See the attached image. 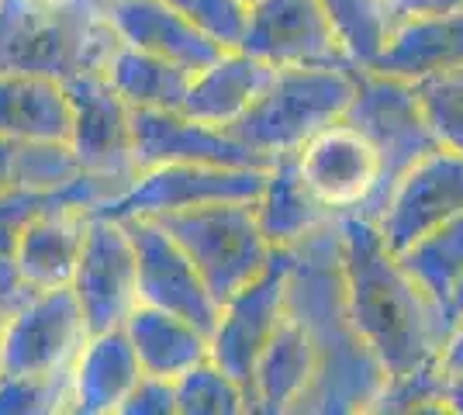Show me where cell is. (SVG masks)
Listing matches in <instances>:
<instances>
[{"mask_svg": "<svg viewBox=\"0 0 463 415\" xmlns=\"http://www.w3.org/2000/svg\"><path fill=\"white\" fill-rule=\"evenodd\" d=\"M318 4L332 21L349 60L364 70L381 56V49L402 21L387 0H318Z\"/></svg>", "mask_w": 463, "mask_h": 415, "instance_id": "obj_29", "label": "cell"}, {"mask_svg": "<svg viewBox=\"0 0 463 415\" xmlns=\"http://www.w3.org/2000/svg\"><path fill=\"white\" fill-rule=\"evenodd\" d=\"M449 308H453L457 316H463V280L457 284V291H453V297H449Z\"/></svg>", "mask_w": 463, "mask_h": 415, "instance_id": "obj_41", "label": "cell"}, {"mask_svg": "<svg viewBox=\"0 0 463 415\" xmlns=\"http://www.w3.org/2000/svg\"><path fill=\"white\" fill-rule=\"evenodd\" d=\"M343 274L356 333L391 374L439 363L457 312L436 301L384 246L377 225L343 215Z\"/></svg>", "mask_w": 463, "mask_h": 415, "instance_id": "obj_2", "label": "cell"}, {"mask_svg": "<svg viewBox=\"0 0 463 415\" xmlns=\"http://www.w3.org/2000/svg\"><path fill=\"white\" fill-rule=\"evenodd\" d=\"M73 295L90 336L121 329L138 308V259L125 222L87 215V232L73 270Z\"/></svg>", "mask_w": 463, "mask_h": 415, "instance_id": "obj_10", "label": "cell"}, {"mask_svg": "<svg viewBox=\"0 0 463 415\" xmlns=\"http://www.w3.org/2000/svg\"><path fill=\"white\" fill-rule=\"evenodd\" d=\"M311 377H315V350H311L305 329L284 312L267 350L260 356V363H256L250 412H294L301 395L308 391Z\"/></svg>", "mask_w": 463, "mask_h": 415, "instance_id": "obj_25", "label": "cell"}, {"mask_svg": "<svg viewBox=\"0 0 463 415\" xmlns=\"http://www.w3.org/2000/svg\"><path fill=\"white\" fill-rule=\"evenodd\" d=\"M121 329L136 350L142 374L180 381L187 371H194L197 363H204L212 356L208 333H201L197 325L184 322L180 316H170L163 308H153V305H138Z\"/></svg>", "mask_w": 463, "mask_h": 415, "instance_id": "obj_24", "label": "cell"}, {"mask_svg": "<svg viewBox=\"0 0 463 415\" xmlns=\"http://www.w3.org/2000/svg\"><path fill=\"white\" fill-rule=\"evenodd\" d=\"M77 156L70 142H18L14 153V180L24 187H62L73 177H80Z\"/></svg>", "mask_w": 463, "mask_h": 415, "instance_id": "obj_34", "label": "cell"}, {"mask_svg": "<svg viewBox=\"0 0 463 415\" xmlns=\"http://www.w3.org/2000/svg\"><path fill=\"white\" fill-rule=\"evenodd\" d=\"M463 66V4L398 21L381 56L367 70L398 80H422Z\"/></svg>", "mask_w": 463, "mask_h": 415, "instance_id": "obj_19", "label": "cell"}, {"mask_svg": "<svg viewBox=\"0 0 463 415\" xmlns=\"http://www.w3.org/2000/svg\"><path fill=\"white\" fill-rule=\"evenodd\" d=\"M73 374H0V415L70 412Z\"/></svg>", "mask_w": 463, "mask_h": 415, "instance_id": "obj_32", "label": "cell"}, {"mask_svg": "<svg viewBox=\"0 0 463 415\" xmlns=\"http://www.w3.org/2000/svg\"><path fill=\"white\" fill-rule=\"evenodd\" d=\"M176 412V384L166 377L142 374L128 398L121 401L118 415H174Z\"/></svg>", "mask_w": 463, "mask_h": 415, "instance_id": "obj_36", "label": "cell"}, {"mask_svg": "<svg viewBox=\"0 0 463 415\" xmlns=\"http://www.w3.org/2000/svg\"><path fill=\"white\" fill-rule=\"evenodd\" d=\"M239 49L270 66H328V70L356 66L318 0L250 4V21Z\"/></svg>", "mask_w": 463, "mask_h": 415, "instance_id": "obj_13", "label": "cell"}, {"mask_svg": "<svg viewBox=\"0 0 463 415\" xmlns=\"http://www.w3.org/2000/svg\"><path fill=\"white\" fill-rule=\"evenodd\" d=\"M142 377L138 356L125 329L94 333L80 350L73 367V415H108L121 409V401Z\"/></svg>", "mask_w": 463, "mask_h": 415, "instance_id": "obj_22", "label": "cell"}, {"mask_svg": "<svg viewBox=\"0 0 463 415\" xmlns=\"http://www.w3.org/2000/svg\"><path fill=\"white\" fill-rule=\"evenodd\" d=\"M121 35L94 4L0 0V73L70 80L104 73Z\"/></svg>", "mask_w": 463, "mask_h": 415, "instance_id": "obj_3", "label": "cell"}, {"mask_svg": "<svg viewBox=\"0 0 463 415\" xmlns=\"http://www.w3.org/2000/svg\"><path fill=\"white\" fill-rule=\"evenodd\" d=\"M132 149H136L138 174L163 163L252 166V170L273 166L270 159H263L246 142H239L229 128H214V125L187 118L184 111H163V108H132Z\"/></svg>", "mask_w": 463, "mask_h": 415, "instance_id": "obj_16", "label": "cell"}, {"mask_svg": "<svg viewBox=\"0 0 463 415\" xmlns=\"http://www.w3.org/2000/svg\"><path fill=\"white\" fill-rule=\"evenodd\" d=\"M288 263L290 250L288 246H277L270 267L222 305V316H218V325H214L212 333V363H218L242 388L246 409H250L256 363H260V356L267 350L277 322L284 318Z\"/></svg>", "mask_w": 463, "mask_h": 415, "instance_id": "obj_12", "label": "cell"}, {"mask_svg": "<svg viewBox=\"0 0 463 415\" xmlns=\"http://www.w3.org/2000/svg\"><path fill=\"white\" fill-rule=\"evenodd\" d=\"M166 4L191 24H197L222 49H239L246 21H250V4L246 0H166Z\"/></svg>", "mask_w": 463, "mask_h": 415, "instance_id": "obj_35", "label": "cell"}, {"mask_svg": "<svg viewBox=\"0 0 463 415\" xmlns=\"http://www.w3.org/2000/svg\"><path fill=\"white\" fill-rule=\"evenodd\" d=\"M343 118H349L370 138V146L377 149V159H381L377 187L367 204L356 212L367 222H377L394 184L422 156L436 153L439 138L425 121L411 80L384 77V73H373L364 66H356V94L349 100Z\"/></svg>", "mask_w": 463, "mask_h": 415, "instance_id": "obj_6", "label": "cell"}, {"mask_svg": "<svg viewBox=\"0 0 463 415\" xmlns=\"http://www.w3.org/2000/svg\"><path fill=\"white\" fill-rule=\"evenodd\" d=\"M176 384V412L180 415H242L246 395L242 388L232 381L212 356L204 363H197L194 371L174 381Z\"/></svg>", "mask_w": 463, "mask_h": 415, "instance_id": "obj_30", "label": "cell"}, {"mask_svg": "<svg viewBox=\"0 0 463 415\" xmlns=\"http://www.w3.org/2000/svg\"><path fill=\"white\" fill-rule=\"evenodd\" d=\"M104 14L115 24L121 42L176 62L187 73H201L225 52L197 24L176 14L166 0H111Z\"/></svg>", "mask_w": 463, "mask_h": 415, "instance_id": "obj_18", "label": "cell"}, {"mask_svg": "<svg viewBox=\"0 0 463 415\" xmlns=\"http://www.w3.org/2000/svg\"><path fill=\"white\" fill-rule=\"evenodd\" d=\"M453 4H463V0H439V7H453Z\"/></svg>", "mask_w": 463, "mask_h": 415, "instance_id": "obj_44", "label": "cell"}, {"mask_svg": "<svg viewBox=\"0 0 463 415\" xmlns=\"http://www.w3.org/2000/svg\"><path fill=\"white\" fill-rule=\"evenodd\" d=\"M87 215L90 212L83 204H52L21 229L14 267L28 291H52L73 284Z\"/></svg>", "mask_w": 463, "mask_h": 415, "instance_id": "obj_20", "label": "cell"}, {"mask_svg": "<svg viewBox=\"0 0 463 415\" xmlns=\"http://www.w3.org/2000/svg\"><path fill=\"white\" fill-rule=\"evenodd\" d=\"M387 4H391V11L402 21L411 18V14H425V11H436L439 7V0H387Z\"/></svg>", "mask_w": 463, "mask_h": 415, "instance_id": "obj_39", "label": "cell"}, {"mask_svg": "<svg viewBox=\"0 0 463 415\" xmlns=\"http://www.w3.org/2000/svg\"><path fill=\"white\" fill-rule=\"evenodd\" d=\"M356 94V66H277L270 87L256 98L242 118L229 125L239 142H246L263 159L294 153L311 132L343 118Z\"/></svg>", "mask_w": 463, "mask_h": 415, "instance_id": "obj_4", "label": "cell"}, {"mask_svg": "<svg viewBox=\"0 0 463 415\" xmlns=\"http://www.w3.org/2000/svg\"><path fill=\"white\" fill-rule=\"evenodd\" d=\"M45 4H94V7H100V11H104L111 0H45Z\"/></svg>", "mask_w": 463, "mask_h": 415, "instance_id": "obj_42", "label": "cell"}, {"mask_svg": "<svg viewBox=\"0 0 463 415\" xmlns=\"http://www.w3.org/2000/svg\"><path fill=\"white\" fill-rule=\"evenodd\" d=\"M246 4H256V0H246Z\"/></svg>", "mask_w": 463, "mask_h": 415, "instance_id": "obj_45", "label": "cell"}, {"mask_svg": "<svg viewBox=\"0 0 463 415\" xmlns=\"http://www.w3.org/2000/svg\"><path fill=\"white\" fill-rule=\"evenodd\" d=\"M288 250L284 312L305 329L315 350V377L294 412L367 415L377 391L384 388L387 371L349 316L339 218L311 229Z\"/></svg>", "mask_w": 463, "mask_h": 415, "instance_id": "obj_1", "label": "cell"}, {"mask_svg": "<svg viewBox=\"0 0 463 415\" xmlns=\"http://www.w3.org/2000/svg\"><path fill=\"white\" fill-rule=\"evenodd\" d=\"M263 184H267V170H252V166L163 163L153 170H142L132 187L90 208V215L153 218L163 212L214 204V201H256L263 194Z\"/></svg>", "mask_w": 463, "mask_h": 415, "instance_id": "obj_8", "label": "cell"}, {"mask_svg": "<svg viewBox=\"0 0 463 415\" xmlns=\"http://www.w3.org/2000/svg\"><path fill=\"white\" fill-rule=\"evenodd\" d=\"M73 111L62 80L0 73V138L11 142H70Z\"/></svg>", "mask_w": 463, "mask_h": 415, "instance_id": "obj_23", "label": "cell"}, {"mask_svg": "<svg viewBox=\"0 0 463 415\" xmlns=\"http://www.w3.org/2000/svg\"><path fill=\"white\" fill-rule=\"evenodd\" d=\"M14 153H18V142L0 138V187H7L14 180Z\"/></svg>", "mask_w": 463, "mask_h": 415, "instance_id": "obj_40", "label": "cell"}, {"mask_svg": "<svg viewBox=\"0 0 463 415\" xmlns=\"http://www.w3.org/2000/svg\"><path fill=\"white\" fill-rule=\"evenodd\" d=\"M111 198H118V187L94 174H80L62 187H24V184L0 187V305L7 312H14L21 301H28L32 295L21 284L18 267H14L21 229L52 204H83L90 212Z\"/></svg>", "mask_w": 463, "mask_h": 415, "instance_id": "obj_17", "label": "cell"}, {"mask_svg": "<svg viewBox=\"0 0 463 415\" xmlns=\"http://www.w3.org/2000/svg\"><path fill=\"white\" fill-rule=\"evenodd\" d=\"M294 166L311 198L335 218L356 215L381 177L377 149L349 118H335L311 132L294 149Z\"/></svg>", "mask_w": 463, "mask_h": 415, "instance_id": "obj_11", "label": "cell"}, {"mask_svg": "<svg viewBox=\"0 0 463 415\" xmlns=\"http://www.w3.org/2000/svg\"><path fill=\"white\" fill-rule=\"evenodd\" d=\"M125 222L138 259V305H153L197 325L212 339L222 305L212 297L191 257L166 236L153 218H118Z\"/></svg>", "mask_w": 463, "mask_h": 415, "instance_id": "obj_14", "label": "cell"}, {"mask_svg": "<svg viewBox=\"0 0 463 415\" xmlns=\"http://www.w3.org/2000/svg\"><path fill=\"white\" fill-rule=\"evenodd\" d=\"M7 316H11V312H7L4 305H0V336H4V322H7Z\"/></svg>", "mask_w": 463, "mask_h": 415, "instance_id": "obj_43", "label": "cell"}, {"mask_svg": "<svg viewBox=\"0 0 463 415\" xmlns=\"http://www.w3.org/2000/svg\"><path fill=\"white\" fill-rule=\"evenodd\" d=\"M443 398H446V412L463 415V371L443 374Z\"/></svg>", "mask_w": 463, "mask_h": 415, "instance_id": "obj_38", "label": "cell"}, {"mask_svg": "<svg viewBox=\"0 0 463 415\" xmlns=\"http://www.w3.org/2000/svg\"><path fill=\"white\" fill-rule=\"evenodd\" d=\"M90 329L73 288L32 291L4 322L0 374H73Z\"/></svg>", "mask_w": 463, "mask_h": 415, "instance_id": "obj_7", "label": "cell"}, {"mask_svg": "<svg viewBox=\"0 0 463 415\" xmlns=\"http://www.w3.org/2000/svg\"><path fill=\"white\" fill-rule=\"evenodd\" d=\"M104 77L115 87L128 108H163L180 111L194 73L184 66L153 56L146 49H136L128 42L118 45V52L104 66Z\"/></svg>", "mask_w": 463, "mask_h": 415, "instance_id": "obj_27", "label": "cell"}, {"mask_svg": "<svg viewBox=\"0 0 463 415\" xmlns=\"http://www.w3.org/2000/svg\"><path fill=\"white\" fill-rule=\"evenodd\" d=\"M394 257L436 301L449 305L457 284L463 280V212L446 218L443 225H436Z\"/></svg>", "mask_w": 463, "mask_h": 415, "instance_id": "obj_28", "label": "cell"}, {"mask_svg": "<svg viewBox=\"0 0 463 415\" xmlns=\"http://www.w3.org/2000/svg\"><path fill=\"white\" fill-rule=\"evenodd\" d=\"M408 415V412H446L443 371L439 363H429L408 374H391L377 391L367 415Z\"/></svg>", "mask_w": 463, "mask_h": 415, "instance_id": "obj_33", "label": "cell"}, {"mask_svg": "<svg viewBox=\"0 0 463 415\" xmlns=\"http://www.w3.org/2000/svg\"><path fill=\"white\" fill-rule=\"evenodd\" d=\"M411 83H415V98L422 104V115L439 138V146L463 156V66L411 80Z\"/></svg>", "mask_w": 463, "mask_h": 415, "instance_id": "obj_31", "label": "cell"}, {"mask_svg": "<svg viewBox=\"0 0 463 415\" xmlns=\"http://www.w3.org/2000/svg\"><path fill=\"white\" fill-rule=\"evenodd\" d=\"M457 212H463V156L439 146L394 184L373 225L387 250L402 253Z\"/></svg>", "mask_w": 463, "mask_h": 415, "instance_id": "obj_15", "label": "cell"}, {"mask_svg": "<svg viewBox=\"0 0 463 415\" xmlns=\"http://www.w3.org/2000/svg\"><path fill=\"white\" fill-rule=\"evenodd\" d=\"M439 371H443V374L463 371V316L457 318L453 333H449V339H446L443 354H439Z\"/></svg>", "mask_w": 463, "mask_h": 415, "instance_id": "obj_37", "label": "cell"}, {"mask_svg": "<svg viewBox=\"0 0 463 415\" xmlns=\"http://www.w3.org/2000/svg\"><path fill=\"white\" fill-rule=\"evenodd\" d=\"M335 215H328L326 208L308 194V187L298 177L294 166V153L273 159V166L267 170V184L263 194L256 198V222L260 232L267 236L270 246H290L301 236H308L311 229L326 225Z\"/></svg>", "mask_w": 463, "mask_h": 415, "instance_id": "obj_26", "label": "cell"}, {"mask_svg": "<svg viewBox=\"0 0 463 415\" xmlns=\"http://www.w3.org/2000/svg\"><path fill=\"white\" fill-rule=\"evenodd\" d=\"M73 111L70 149L83 174L115 184L118 194L138 177L132 149V108L121 100L104 73H77L62 80Z\"/></svg>", "mask_w": 463, "mask_h": 415, "instance_id": "obj_9", "label": "cell"}, {"mask_svg": "<svg viewBox=\"0 0 463 415\" xmlns=\"http://www.w3.org/2000/svg\"><path fill=\"white\" fill-rule=\"evenodd\" d=\"M273 73H277V66H270V62L256 60L242 49H225L212 66L194 73L180 111L194 121L229 128L270 87Z\"/></svg>", "mask_w": 463, "mask_h": 415, "instance_id": "obj_21", "label": "cell"}, {"mask_svg": "<svg viewBox=\"0 0 463 415\" xmlns=\"http://www.w3.org/2000/svg\"><path fill=\"white\" fill-rule=\"evenodd\" d=\"M153 222L191 257L218 305L263 274L277 250L260 232L256 201H214L184 212H163L153 215Z\"/></svg>", "mask_w": 463, "mask_h": 415, "instance_id": "obj_5", "label": "cell"}]
</instances>
